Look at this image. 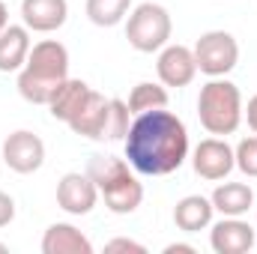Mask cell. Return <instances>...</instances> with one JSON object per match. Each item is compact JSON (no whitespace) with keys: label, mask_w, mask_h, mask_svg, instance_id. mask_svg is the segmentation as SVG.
I'll list each match as a JSON object with an SVG mask.
<instances>
[{"label":"cell","mask_w":257,"mask_h":254,"mask_svg":"<svg viewBox=\"0 0 257 254\" xmlns=\"http://www.w3.org/2000/svg\"><path fill=\"white\" fill-rule=\"evenodd\" d=\"M123 144L126 162L144 177H168L189 159V129L165 108L138 114Z\"/></svg>","instance_id":"cell-1"},{"label":"cell","mask_w":257,"mask_h":254,"mask_svg":"<svg viewBox=\"0 0 257 254\" xmlns=\"http://www.w3.org/2000/svg\"><path fill=\"white\" fill-rule=\"evenodd\" d=\"M66 78H69L66 45L57 39H42L30 48L27 63L18 72V93L30 105H48Z\"/></svg>","instance_id":"cell-2"},{"label":"cell","mask_w":257,"mask_h":254,"mask_svg":"<svg viewBox=\"0 0 257 254\" xmlns=\"http://www.w3.org/2000/svg\"><path fill=\"white\" fill-rule=\"evenodd\" d=\"M87 177L96 183L99 197L114 215H132L141 200H144V186L135 177V168L126 159L117 156H93L87 162Z\"/></svg>","instance_id":"cell-3"},{"label":"cell","mask_w":257,"mask_h":254,"mask_svg":"<svg viewBox=\"0 0 257 254\" xmlns=\"http://www.w3.org/2000/svg\"><path fill=\"white\" fill-rule=\"evenodd\" d=\"M242 93L227 78H209L197 96V120L209 135L227 138L242 123Z\"/></svg>","instance_id":"cell-4"},{"label":"cell","mask_w":257,"mask_h":254,"mask_svg":"<svg viewBox=\"0 0 257 254\" xmlns=\"http://www.w3.org/2000/svg\"><path fill=\"white\" fill-rule=\"evenodd\" d=\"M171 33H174V21L162 3H153V0L138 3L126 18V39L141 54L162 51L171 42Z\"/></svg>","instance_id":"cell-5"},{"label":"cell","mask_w":257,"mask_h":254,"mask_svg":"<svg viewBox=\"0 0 257 254\" xmlns=\"http://www.w3.org/2000/svg\"><path fill=\"white\" fill-rule=\"evenodd\" d=\"M194 63L206 78H224L239 63V42L227 30H209L194 42Z\"/></svg>","instance_id":"cell-6"},{"label":"cell","mask_w":257,"mask_h":254,"mask_svg":"<svg viewBox=\"0 0 257 254\" xmlns=\"http://www.w3.org/2000/svg\"><path fill=\"white\" fill-rule=\"evenodd\" d=\"M192 168L200 180H209V183H218V180H227L230 171L236 168V159H233V147L224 141V138H203L192 153Z\"/></svg>","instance_id":"cell-7"},{"label":"cell","mask_w":257,"mask_h":254,"mask_svg":"<svg viewBox=\"0 0 257 254\" xmlns=\"http://www.w3.org/2000/svg\"><path fill=\"white\" fill-rule=\"evenodd\" d=\"M3 165L15 174H36L45 165V144L39 135L18 129L3 141Z\"/></svg>","instance_id":"cell-8"},{"label":"cell","mask_w":257,"mask_h":254,"mask_svg":"<svg viewBox=\"0 0 257 254\" xmlns=\"http://www.w3.org/2000/svg\"><path fill=\"white\" fill-rule=\"evenodd\" d=\"M257 242V233L242 215H221V221L209 224V248L215 254H245Z\"/></svg>","instance_id":"cell-9"},{"label":"cell","mask_w":257,"mask_h":254,"mask_svg":"<svg viewBox=\"0 0 257 254\" xmlns=\"http://www.w3.org/2000/svg\"><path fill=\"white\" fill-rule=\"evenodd\" d=\"M156 75L165 87H189L197 75V63H194V51L186 45H165L159 51V60H156Z\"/></svg>","instance_id":"cell-10"},{"label":"cell","mask_w":257,"mask_h":254,"mask_svg":"<svg viewBox=\"0 0 257 254\" xmlns=\"http://www.w3.org/2000/svg\"><path fill=\"white\" fill-rule=\"evenodd\" d=\"M96 203H99V189L87 174L72 171L57 183V206L69 215H90Z\"/></svg>","instance_id":"cell-11"},{"label":"cell","mask_w":257,"mask_h":254,"mask_svg":"<svg viewBox=\"0 0 257 254\" xmlns=\"http://www.w3.org/2000/svg\"><path fill=\"white\" fill-rule=\"evenodd\" d=\"M69 18L66 0H21V21L33 33H54Z\"/></svg>","instance_id":"cell-12"},{"label":"cell","mask_w":257,"mask_h":254,"mask_svg":"<svg viewBox=\"0 0 257 254\" xmlns=\"http://www.w3.org/2000/svg\"><path fill=\"white\" fill-rule=\"evenodd\" d=\"M108 114H111V99H105L102 93L90 90L84 108L75 114V120L69 129L78 138H90V141H105V126H108Z\"/></svg>","instance_id":"cell-13"},{"label":"cell","mask_w":257,"mask_h":254,"mask_svg":"<svg viewBox=\"0 0 257 254\" xmlns=\"http://www.w3.org/2000/svg\"><path fill=\"white\" fill-rule=\"evenodd\" d=\"M90 90H93V87H90L87 81H81V78H66L63 84L57 87V93L51 96V102H48L51 117L69 126V123L75 120V114L84 108V102H87Z\"/></svg>","instance_id":"cell-14"},{"label":"cell","mask_w":257,"mask_h":254,"mask_svg":"<svg viewBox=\"0 0 257 254\" xmlns=\"http://www.w3.org/2000/svg\"><path fill=\"white\" fill-rule=\"evenodd\" d=\"M30 48V30L24 24H9L0 33V72H21Z\"/></svg>","instance_id":"cell-15"},{"label":"cell","mask_w":257,"mask_h":254,"mask_svg":"<svg viewBox=\"0 0 257 254\" xmlns=\"http://www.w3.org/2000/svg\"><path fill=\"white\" fill-rule=\"evenodd\" d=\"M42 254H93V242L69 221H57L42 236Z\"/></svg>","instance_id":"cell-16"},{"label":"cell","mask_w":257,"mask_h":254,"mask_svg":"<svg viewBox=\"0 0 257 254\" xmlns=\"http://www.w3.org/2000/svg\"><path fill=\"white\" fill-rule=\"evenodd\" d=\"M212 215H215V206L209 197L203 194H189L183 197L177 206H174V224L183 230V233H197V230H206L212 224Z\"/></svg>","instance_id":"cell-17"},{"label":"cell","mask_w":257,"mask_h":254,"mask_svg":"<svg viewBox=\"0 0 257 254\" xmlns=\"http://www.w3.org/2000/svg\"><path fill=\"white\" fill-rule=\"evenodd\" d=\"M209 200L221 215H245L254 206V189L248 183H221L215 186Z\"/></svg>","instance_id":"cell-18"},{"label":"cell","mask_w":257,"mask_h":254,"mask_svg":"<svg viewBox=\"0 0 257 254\" xmlns=\"http://www.w3.org/2000/svg\"><path fill=\"white\" fill-rule=\"evenodd\" d=\"M159 108H168V90L162 84L141 81V84L132 87V93H128V111L135 117L147 114V111H159Z\"/></svg>","instance_id":"cell-19"},{"label":"cell","mask_w":257,"mask_h":254,"mask_svg":"<svg viewBox=\"0 0 257 254\" xmlns=\"http://www.w3.org/2000/svg\"><path fill=\"white\" fill-rule=\"evenodd\" d=\"M132 9V0H87V18L96 27H117Z\"/></svg>","instance_id":"cell-20"},{"label":"cell","mask_w":257,"mask_h":254,"mask_svg":"<svg viewBox=\"0 0 257 254\" xmlns=\"http://www.w3.org/2000/svg\"><path fill=\"white\" fill-rule=\"evenodd\" d=\"M128 102L123 99H111V114H108V126H105V141H126L128 135Z\"/></svg>","instance_id":"cell-21"},{"label":"cell","mask_w":257,"mask_h":254,"mask_svg":"<svg viewBox=\"0 0 257 254\" xmlns=\"http://www.w3.org/2000/svg\"><path fill=\"white\" fill-rule=\"evenodd\" d=\"M233 159H236V168H239L245 177L257 180V135L242 138V141L233 147Z\"/></svg>","instance_id":"cell-22"},{"label":"cell","mask_w":257,"mask_h":254,"mask_svg":"<svg viewBox=\"0 0 257 254\" xmlns=\"http://www.w3.org/2000/svg\"><path fill=\"white\" fill-rule=\"evenodd\" d=\"M105 251L114 254V251H135V254H147V245H141V242H135V239H126V236H117V239H111L108 245H105Z\"/></svg>","instance_id":"cell-23"},{"label":"cell","mask_w":257,"mask_h":254,"mask_svg":"<svg viewBox=\"0 0 257 254\" xmlns=\"http://www.w3.org/2000/svg\"><path fill=\"white\" fill-rule=\"evenodd\" d=\"M12 221H15V197L0 191V227H6Z\"/></svg>","instance_id":"cell-24"},{"label":"cell","mask_w":257,"mask_h":254,"mask_svg":"<svg viewBox=\"0 0 257 254\" xmlns=\"http://www.w3.org/2000/svg\"><path fill=\"white\" fill-rule=\"evenodd\" d=\"M242 117L248 120V126H251V132L257 135V96H251V99H248V105L242 108Z\"/></svg>","instance_id":"cell-25"},{"label":"cell","mask_w":257,"mask_h":254,"mask_svg":"<svg viewBox=\"0 0 257 254\" xmlns=\"http://www.w3.org/2000/svg\"><path fill=\"white\" fill-rule=\"evenodd\" d=\"M197 248L194 245H186V242H171L168 248H165V254H194Z\"/></svg>","instance_id":"cell-26"},{"label":"cell","mask_w":257,"mask_h":254,"mask_svg":"<svg viewBox=\"0 0 257 254\" xmlns=\"http://www.w3.org/2000/svg\"><path fill=\"white\" fill-rule=\"evenodd\" d=\"M9 27V9H6V3L0 0V33Z\"/></svg>","instance_id":"cell-27"},{"label":"cell","mask_w":257,"mask_h":254,"mask_svg":"<svg viewBox=\"0 0 257 254\" xmlns=\"http://www.w3.org/2000/svg\"><path fill=\"white\" fill-rule=\"evenodd\" d=\"M0 251H9V245H6V242H0Z\"/></svg>","instance_id":"cell-28"}]
</instances>
